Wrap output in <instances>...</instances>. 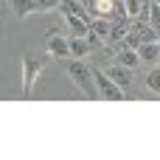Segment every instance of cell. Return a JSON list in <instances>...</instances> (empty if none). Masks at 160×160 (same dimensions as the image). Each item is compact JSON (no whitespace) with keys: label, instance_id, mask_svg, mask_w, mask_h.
<instances>
[{"label":"cell","instance_id":"obj_2","mask_svg":"<svg viewBox=\"0 0 160 160\" xmlns=\"http://www.w3.org/2000/svg\"><path fill=\"white\" fill-rule=\"evenodd\" d=\"M93 79H96V87H98V93L107 98V101H121L124 98V87H118L112 79H110V73H104V70H93Z\"/></svg>","mask_w":160,"mask_h":160},{"label":"cell","instance_id":"obj_14","mask_svg":"<svg viewBox=\"0 0 160 160\" xmlns=\"http://www.w3.org/2000/svg\"><path fill=\"white\" fill-rule=\"evenodd\" d=\"M51 8H62V0H37V11H51Z\"/></svg>","mask_w":160,"mask_h":160},{"label":"cell","instance_id":"obj_8","mask_svg":"<svg viewBox=\"0 0 160 160\" xmlns=\"http://www.w3.org/2000/svg\"><path fill=\"white\" fill-rule=\"evenodd\" d=\"M138 56H141V62H155V59L160 56V45L158 42H141Z\"/></svg>","mask_w":160,"mask_h":160},{"label":"cell","instance_id":"obj_4","mask_svg":"<svg viewBox=\"0 0 160 160\" xmlns=\"http://www.w3.org/2000/svg\"><path fill=\"white\" fill-rule=\"evenodd\" d=\"M107 73H110V79H112L118 87H124V90L132 84V68H127V65H112Z\"/></svg>","mask_w":160,"mask_h":160},{"label":"cell","instance_id":"obj_13","mask_svg":"<svg viewBox=\"0 0 160 160\" xmlns=\"http://www.w3.org/2000/svg\"><path fill=\"white\" fill-rule=\"evenodd\" d=\"M146 87L155 90V93H160V68L149 70V76H146Z\"/></svg>","mask_w":160,"mask_h":160},{"label":"cell","instance_id":"obj_15","mask_svg":"<svg viewBox=\"0 0 160 160\" xmlns=\"http://www.w3.org/2000/svg\"><path fill=\"white\" fill-rule=\"evenodd\" d=\"M141 6H143V0H127V14L129 17H141Z\"/></svg>","mask_w":160,"mask_h":160},{"label":"cell","instance_id":"obj_16","mask_svg":"<svg viewBox=\"0 0 160 160\" xmlns=\"http://www.w3.org/2000/svg\"><path fill=\"white\" fill-rule=\"evenodd\" d=\"M149 22L160 28V3H155V6H152V14H149Z\"/></svg>","mask_w":160,"mask_h":160},{"label":"cell","instance_id":"obj_10","mask_svg":"<svg viewBox=\"0 0 160 160\" xmlns=\"http://www.w3.org/2000/svg\"><path fill=\"white\" fill-rule=\"evenodd\" d=\"M110 28H112V25H110L104 17H93V20H90V31H93V34H98L101 39H107V37H110Z\"/></svg>","mask_w":160,"mask_h":160},{"label":"cell","instance_id":"obj_12","mask_svg":"<svg viewBox=\"0 0 160 160\" xmlns=\"http://www.w3.org/2000/svg\"><path fill=\"white\" fill-rule=\"evenodd\" d=\"M65 11H70V14H87V6H84V0H62V14Z\"/></svg>","mask_w":160,"mask_h":160},{"label":"cell","instance_id":"obj_7","mask_svg":"<svg viewBox=\"0 0 160 160\" xmlns=\"http://www.w3.org/2000/svg\"><path fill=\"white\" fill-rule=\"evenodd\" d=\"M48 53H51V56H70V39L48 37Z\"/></svg>","mask_w":160,"mask_h":160},{"label":"cell","instance_id":"obj_3","mask_svg":"<svg viewBox=\"0 0 160 160\" xmlns=\"http://www.w3.org/2000/svg\"><path fill=\"white\" fill-rule=\"evenodd\" d=\"M39 70H42V59H37V56H25V59H22V93H25V96L31 93V87H34Z\"/></svg>","mask_w":160,"mask_h":160},{"label":"cell","instance_id":"obj_5","mask_svg":"<svg viewBox=\"0 0 160 160\" xmlns=\"http://www.w3.org/2000/svg\"><path fill=\"white\" fill-rule=\"evenodd\" d=\"M65 20H68V25H70V31H73L76 37H87V34H90V22H87L82 14H70V11H65Z\"/></svg>","mask_w":160,"mask_h":160},{"label":"cell","instance_id":"obj_11","mask_svg":"<svg viewBox=\"0 0 160 160\" xmlns=\"http://www.w3.org/2000/svg\"><path fill=\"white\" fill-rule=\"evenodd\" d=\"M17 17H28L31 11H37V0H11Z\"/></svg>","mask_w":160,"mask_h":160},{"label":"cell","instance_id":"obj_9","mask_svg":"<svg viewBox=\"0 0 160 160\" xmlns=\"http://www.w3.org/2000/svg\"><path fill=\"white\" fill-rule=\"evenodd\" d=\"M90 53V39L87 37H73L70 39V56H87Z\"/></svg>","mask_w":160,"mask_h":160},{"label":"cell","instance_id":"obj_6","mask_svg":"<svg viewBox=\"0 0 160 160\" xmlns=\"http://www.w3.org/2000/svg\"><path fill=\"white\" fill-rule=\"evenodd\" d=\"M115 56H118V65H127V68H135L138 62H141V56H138V48H129L127 42L115 51Z\"/></svg>","mask_w":160,"mask_h":160},{"label":"cell","instance_id":"obj_1","mask_svg":"<svg viewBox=\"0 0 160 160\" xmlns=\"http://www.w3.org/2000/svg\"><path fill=\"white\" fill-rule=\"evenodd\" d=\"M68 73H70L73 84H76V87H82V90H84L90 98L96 96V90H93V84H90V82H93V79H90V76H93V70H90V68H87L82 59H73V62H68Z\"/></svg>","mask_w":160,"mask_h":160}]
</instances>
